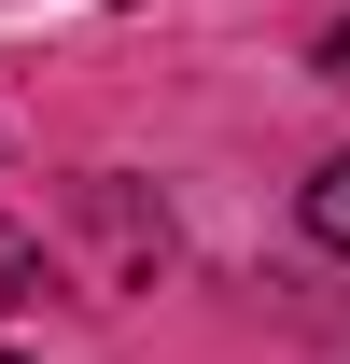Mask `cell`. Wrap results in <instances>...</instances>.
Returning a JSON list of instances; mask_svg holds the SVG:
<instances>
[{"mask_svg": "<svg viewBox=\"0 0 350 364\" xmlns=\"http://www.w3.org/2000/svg\"><path fill=\"white\" fill-rule=\"evenodd\" d=\"M0 364H14V350H0Z\"/></svg>", "mask_w": 350, "mask_h": 364, "instance_id": "cell-4", "label": "cell"}, {"mask_svg": "<svg viewBox=\"0 0 350 364\" xmlns=\"http://www.w3.org/2000/svg\"><path fill=\"white\" fill-rule=\"evenodd\" d=\"M322 70H336V85H350V14H336V28H322Z\"/></svg>", "mask_w": 350, "mask_h": 364, "instance_id": "cell-3", "label": "cell"}, {"mask_svg": "<svg viewBox=\"0 0 350 364\" xmlns=\"http://www.w3.org/2000/svg\"><path fill=\"white\" fill-rule=\"evenodd\" d=\"M28 280H43V238H28V225H0V309H14Z\"/></svg>", "mask_w": 350, "mask_h": 364, "instance_id": "cell-2", "label": "cell"}, {"mask_svg": "<svg viewBox=\"0 0 350 364\" xmlns=\"http://www.w3.org/2000/svg\"><path fill=\"white\" fill-rule=\"evenodd\" d=\"M308 238H322V252H336V267H350V154H336V168H322V182H308Z\"/></svg>", "mask_w": 350, "mask_h": 364, "instance_id": "cell-1", "label": "cell"}]
</instances>
